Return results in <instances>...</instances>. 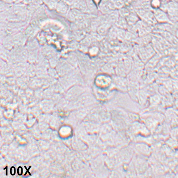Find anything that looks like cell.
Masks as SVG:
<instances>
[{
  "label": "cell",
  "instance_id": "1",
  "mask_svg": "<svg viewBox=\"0 0 178 178\" xmlns=\"http://www.w3.org/2000/svg\"><path fill=\"white\" fill-rule=\"evenodd\" d=\"M95 81L97 87L105 89L110 87L113 83V79L108 74H101L97 76Z\"/></svg>",
  "mask_w": 178,
  "mask_h": 178
},
{
  "label": "cell",
  "instance_id": "2",
  "mask_svg": "<svg viewBox=\"0 0 178 178\" xmlns=\"http://www.w3.org/2000/svg\"><path fill=\"white\" fill-rule=\"evenodd\" d=\"M156 11L154 13L155 17L158 22H165L168 21V18L166 14L158 9H156Z\"/></svg>",
  "mask_w": 178,
  "mask_h": 178
},
{
  "label": "cell",
  "instance_id": "3",
  "mask_svg": "<svg viewBox=\"0 0 178 178\" xmlns=\"http://www.w3.org/2000/svg\"><path fill=\"white\" fill-rule=\"evenodd\" d=\"M161 4V0H151V6L155 9H158L160 8Z\"/></svg>",
  "mask_w": 178,
  "mask_h": 178
},
{
  "label": "cell",
  "instance_id": "4",
  "mask_svg": "<svg viewBox=\"0 0 178 178\" xmlns=\"http://www.w3.org/2000/svg\"><path fill=\"white\" fill-rule=\"evenodd\" d=\"M92 1L95 5L96 6H98V5H100L102 0H92Z\"/></svg>",
  "mask_w": 178,
  "mask_h": 178
},
{
  "label": "cell",
  "instance_id": "5",
  "mask_svg": "<svg viewBox=\"0 0 178 178\" xmlns=\"http://www.w3.org/2000/svg\"><path fill=\"white\" fill-rule=\"evenodd\" d=\"M11 174L12 175H14L15 174V168L14 167H12L11 169Z\"/></svg>",
  "mask_w": 178,
  "mask_h": 178
},
{
  "label": "cell",
  "instance_id": "6",
  "mask_svg": "<svg viewBox=\"0 0 178 178\" xmlns=\"http://www.w3.org/2000/svg\"><path fill=\"white\" fill-rule=\"evenodd\" d=\"M31 166L29 167V169H27L26 167L25 166V168L26 169H27V171L26 172V173L25 174V175H26V174H27V173H29V175H31V174L30 173H29V170L30 169V168H31Z\"/></svg>",
  "mask_w": 178,
  "mask_h": 178
},
{
  "label": "cell",
  "instance_id": "7",
  "mask_svg": "<svg viewBox=\"0 0 178 178\" xmlns=\"http://www.w3.org/2000/svg\"><path fill=\"white\" fill-rule=\"evenodd\" d=\"M177 37L178 38V31H177Z\"/></svg>",
  "mask_w": 178,
  "mask_h": 178
}]
</instances>
